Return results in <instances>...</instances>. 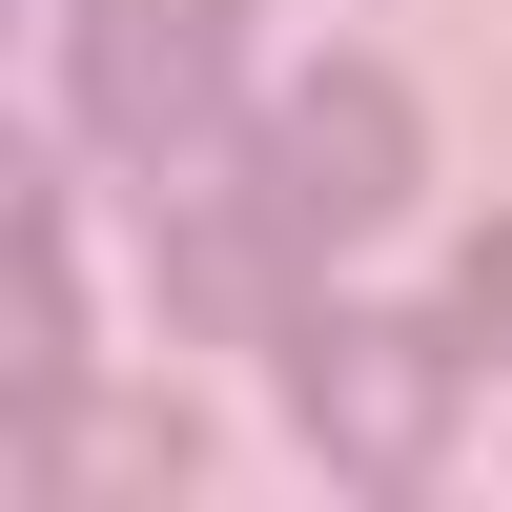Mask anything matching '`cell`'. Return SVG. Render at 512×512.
Segmentation results:
<instances>
[{"mask_svg": "<svg viewBox=\"0 0 512 512\" xmlns=\"http://www.w3.org/2000/svg\"><path fill=\"white\" fill-rule=\"evenodd\" d=\"M0 410H21V431L82 410V287H62V185H41V144L0 164Z\"/></svg>", "mask_w": 512, "mask_h": 512, "instance_id": "4", "label": "cell"}, {"mask_svg": "<svg viewBox=\"0 0 512 512\" xmlns=\"http://www.w3.org/2000/svg\"><path fill=\"white\" fill-rule=\"evenodd\" d=\"M185 410H82V431H21V492H185Z\"/></svg>", "mask_w": 512, "mask_h": 512, "instance_id": "5", "label": "cell"}, {"mask_svg": "<svg viewBox=\"0 0 512 512\" xmlns=\"http://www.w3.org/2000/svg\"><path fill=\"white\" fill-rule=\"evenodd\" d=\"M246 164H267V205L308 246H349V226H390L410 205V164H431V103H410L390 62H308L267 123H246Z\"/></svg>", "mask_w": 512, "mask_h": 512, "instance_id": "2", "label": "cell"}, {"mask_svg": "<svg viewBox=\"0 0 512 512\" xmlns=\"http://www.w3.org/2000/svg\"><path fill=\"white\" fill-rule=\"evenodd\" d=\"M451 369H472V328H410V308H308L287 328V410H308V451L349 492H431Z\"/></svg>", "mask_w": 512, "mask_h": 512, "instance_id": "1", "label": "cell"}, {"mask_svg": "<svg viewBox=\"0 0 512 512\" xmlns=\"http://www.w3.org/2000/svg\"><path fill=\"white\" fill-rule=\"evenodd\" d=\"M226 21L246 0H82V123H103L123 164L185 144V123L226 103Z\"/></svg>", "mask_w": 512, "mask_h": 512, "instance_id": "3", "label": "cell"}, {"mask_svg": "<svg viewBox=\"0 0 512 512\" xmlns=\"http://www.w3.org/2000/svg\"><path fill=\"white\" fill-rule=\"evenodd\" d=\"M451 328H472V349H492V369H512V226H492V246H472V287H451Z\"/></svg>", "mask_w": 512, "mask_h": 512, "instance_id": "6", "label": "cell"}]
</instances>
